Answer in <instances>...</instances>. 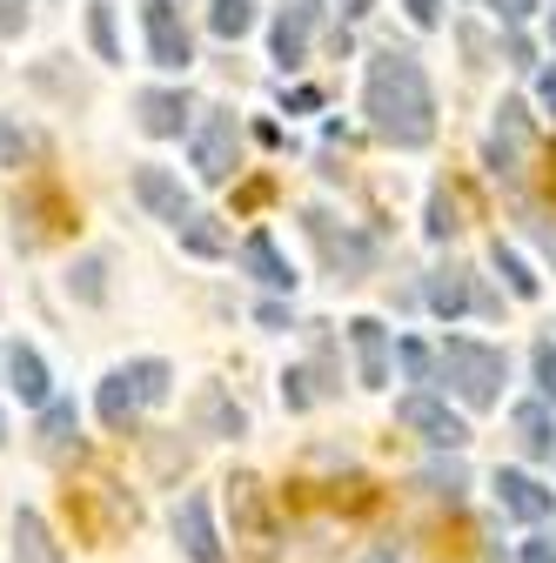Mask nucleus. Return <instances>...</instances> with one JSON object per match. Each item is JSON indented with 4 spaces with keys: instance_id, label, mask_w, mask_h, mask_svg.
<instances>
[{
    "instance_id": "f257e3e1",
    "label": "nucleus",
    "mask_w": 556,
    "mask_h": 563,
    "mask_svg": "<svg viewBox=\"0 0 556 563\" xmlns=\"http://www.w3.org/2000/svg\"><path fill=\"white\" fill-rule=\"evenodd\" d=\"M363 114L389 148H430L436 141V88L409 47H376L363 75Z\"/></svg>"
},
{
    "instance_id": "f03ea898",
    "label": "nucleus",
    "mask_w": 556,
    "mask_h": 563,
    "mask_svg": "<svg viewBox=\"0 0 556 563\" xmlns=\"http://www.w3.org/2000/svg\"><path fill=\"white\" fill-rule=\"evenodd\" d=\"M436 376L469 402V409H490L497 396H503V376H510V356L503 349H490V342H469V335H449L443 349H436Z\"/></svg>"
},
{
    "instance_id": "7ed1b4c3",
    "label": "nucleus",
    "mask_w": 556,
    "mask_h": 563,
    "mask_svg": "<svg viewBox=\"0 0 556 563\" xmlns=\"http://www.w3.org/2000/svg\"><path fill=\"white\" fill-rule=\"evenodd\" d=\"M168 389H175V369H168L162 356H142V363H127V369H114V376L101 383L94 409H101L108 430H134V416H142L148 402H162Z\"/></svg>"
},
{
    "instance_id": "20e7f679",
    "label": "nucleus",
    "mask_w": 556,
    "mask_h": 563,
    "mask_svg": "<svg viewBox=\"0 0 556 563\" xmlns=\"http://www.w3.org/2000/svg\"><path fill=\"white\" fill-rule=\"evenodd\" d=\"M396 422H402V430H415L430 450H463V443H469V422H463L443 396H430V389L402 396V402H396Z\"/></svg>"
},
{
    "instance_id": "39448f33",
    "label": "nucleus",
    "mask_w": 556,
    "mask_h": 563,
    "mask_svg": "<svg viewBox=\"0 0 556 563\" xmlns=\"http://www.w3.org/2000/svg\"><path fill=\"white\" fill-rule=\"evenodd\" d=\"M142 27H148V60L168 67V75H181V67L194 60V41L181 27V8L175 0H142Z\"/></svg>"
},
{
    "instance_id": "423d86ee",
    "label": "nucleus",
    "mask_w": 556,
    "mask_h": 563,
    "mask_svg": "<svg viewBox=\"0 0 556 563\" xmlns=\"http://www.w3.org/2000/svg\"><path fill=\"white\" fill-rule=\"evenodd\" d=\"M235 162H242V121L215 108L194 128V168H201V181H229Z\"/></svg>"
},
{
    "instance_id": "0eeeda50",
    "label": "nucleus",
    "mask_w": 556,
    "mask_h": 563,
    "mask_svg": "<svg viewBox=\"0 0 556 563\" xmlns=\"http://www.w3.org/2000/svg\"><path fill=\"white\" fill-rule=\"evenodd\" d=\"M134 201H142L155 222H168L175 235L194 222V201H188V188H181L168 168H134Z\"/></svg>"
},
{
    "instance_id": "6e6552de",
    "label": "nucleus",
    "mask_w": 556,
    "mask_h": 563,
    "mask_svg": "<svg viewBox=\"0 0 556 563\" xmlns=\"http://www.w3.org/2000/svg\"><path fill=\"white\" fill-rule=\"evenodd\" d=\"M175 543H181L188 563H229V550L215 537V510H208L201 489H194V497H181V510H175Z\"/></svg>"
},
{
    "instance_id": "1a4fd4ad",
    "label": "nucleus",
    "mask_w": 556,
    "mask_h": 563,
    "mask_svg": "<svg viewBox=\"0 0 556 563\" xmlns=\"http://www.w3.org/2000/svg\"><path fill=\"white\" fill-rule=\"evenodd\" d=\"M523 155H530V114H523V101H503L497 108V128H490V168L503 181H516L523 175Z\"/></svg>"
},
{
    "instance_id": "9d476101",
    "label": "nucleus",
    "mask_w": 556,
    "mask_h": 563,
    "mask_svg": "<svg viewBox=\"0 0 556 563\" xmlns=\"http://www.w3.org/2000/svg\"><path fill=\"white\" fill-rule=\"evenodd\" d=\"M302 222H309V235L322 242V255H329V268H335L342 282H356V275H363V268L376 262V249H369L363 235H349V229H342V235H335V222L322 216V208H309V216H302Z\"/></svg>"
},
{
    "instance_id": "9b49d317",
    "label": "nucleus",
    "mask_w": 556,
    "mask_h": 563,
    "mask_svg": "<svg viewBox=\"0 0 556 563\" xmlns=\"http://www.w3.org/2000/svg\"><path fill=\"white\" fill-rule=\"evenodd\" d=\"M60 222H67V201H60V195H47V188H41V195H34V188L14 195V242H21V249H41Z\"/></svg>"
},
{
    "instance_id": "f8f14e48",
    "label": "nucleus",
    "mask_w": 556,
    "mask_h": 563,
    "mask_svg": "<svg viewBox=\"0 0 556 563\" xmlns=\"http://www.w3.org/2000/svg\"><path fill=\"white\" fill-rule=\"evenodd\" d=\"M497 504H503V517H516V523H543V517L556 510V497H549L536 476H523V470H497Z\"/></svg>"
},
{
    "instance_id": "ddd939ff",
    "label": "nucleus",
    "mask_w": 556,
    "mask_h": 563,
    "mask_svg": "<svg viewBox=\"0 0 556 563\" xmlns=\"http://www.w3.org/2000/svg\"><path fill=\"white\" fill-rule=\"evenodd\" d=\"M349 342H356V376H363V389H382L389 383V329L376 316H356L349 322Z\"/></svg>"
},
{
    "instance_id": "4468645a",
    "label": "nucleus",
    "mask_w": 556,
    "mask_h": 563,
    "mask_svg": "<svg viewBox=\"0 0 556 563\" xmlns=\"http://www.w3.org/2000/svg\"><path fill=\"white\" fill-rule=\"evenodd\" d=\"M242 268L262 282V289H296V268H289V255L275 249V235L268 229H255L248 242H242Z\"/></svg>"
},
{
    "instance_id": "2eb2a0df",
    "label": "nucleus",
    "mask_w": 556,
    "mask_h": 563,
    "mask_svg": "<svg viewBox=\"0 0 556 563\" xmlns=\"http://www.w3.org/2000/svg\"><path fill=\"white\" fill-rule=\"evenodd\" d=\"M134 114H142V128L155 134V141H168V134H181L188 128V95H175V88H148V95H134Z\"/></svg>"
},
{
    "instance_id": "dca6fc26",
    "label": "nucleus",
    "mask_w": 556,
    "mask_h": 563,
    "mask_svg": "<svg viewBox=\"0 0 556 563\" xmlns=\"http://www.w3.org/2000/svg\"><path fill=\"white\" fill-rule=\"evenodd\" d=\"M8 389H14L21 402H34V409H47V402H54L41 349H27V342H14V349H8Z\"/></svg>"
},
{
    "instance_id": "f3484780",
    "label": "nucleus",
    "mask_w": 556,
    "mask_h": 563,
    "mask_svg": "<svg viewBox=\"0 0 556 563\" xmlns=\"http://www.w3.org/2000/svg\"><path fill=\"white\" fill-rule=\"evenodd\" d=\"M14 563H60V543L41 510H14Z\"/></svg>"
},
{
    "instance_id": "a211bd4d",
    "label": "nucleus",
    "mask_w": 556,
    "mask_h": 563,
    "mask_svg": "<svg viewBox=\"0 0 556 563\" xmlns=\"http://www.w3.org/2000/svg\"><path fill=\"white\" fill-rule=\"evenodd\" d=\"M75 437H81L75 402H47V409H41V450H47V456H67V450H75Z\"/></svg>"
},
{
    "instance_id": "6ab92c4d",
    "label": "nucleus",
    "mask_w": 556,
    "mask_h": 563,
    "mask_svg": "<svg viewBox=\"0 0 556 563\" xmlns=\"http://www.w3.org/2000/svg\"><path fill=\"white\" fill-rule=\"evenodd\" d=\"M516 443H523V456H556V422H549L543 402L516 409Z\"/></svg>"
},
{
    "instance_id": "aec40b11",
    "label": "nucleus",
    "mask_w": 556,
    "mask_h": 563,
    "mask_svg": "<svg viewBox=\"0 0 556 563\" xmlns=\"http://www.w3.org/2000/svg\"><path fill=\"white\" fill-rule=\"evenodd\" d=\"M309 14H282V21H275V34H268V47H275V60H282V67H302V54H309Z\"/></svg>"
},
{
    "instance_id": "412c9836",
    "label": "nucleus",
    "mask_w": 556,
    "mask_h": 563,
    "mask_svg": "<svg viewBox=\"0 0 556 563\" xmlns=\"http://www.w3.org/2000/svg\"><path fill=\"white\" fill-rule=\"evenodd\" d=\"M423 296H430L436 316H463V309H469V275H463V268H436Z\"/></svg>"
},
{
    "instance_id": "4be33fe9",
    "label": "nucleus",
    "mask_w": 556,
    "mask_h": 563,
    "mask_svg": "<svg viewBox=\"0 0 556 563\" xmlns=\"http://www.w3.org/2000/svg\"><path fill=\"white\" fill-rule=\"evenodd\" d=\"M208 27H215L222 41H242L255 27V0H215V8H208Z\"/></svg>"
},
{
    "instance_id": "5701e85b",
    "label": "nucleus",
    "mask_w": 556,
    "mask_h": 563,
    "mask_svg": "<svg viewBox=\"0 0 556 563\" xmlns=\"http://www.w3.org/2000/svg\"><path fill=\"white\" fill-rule=\"evenodd\" d=\"M490 262H497V275H503V282H510V296H523V302H530V296H536V289H543V282H536V275H530V262H523V255H516V249H503V242H497V249H490Z\"/></svg>"
},
{
    "instance_id": "b1692460",
    "label": "nucleus",
    "mask_w": 556,
    "mask_h": 563,
    "mask_svg": "<svg viewBox=\"0 0 556 563\" xmlns=\"http://www.w3.org/2000/svg\"><path fill=\"white\" fill-rule=\"evenodd\" d=\"M201 422H208L215 437H242V409H235L222 389H208V396H201Z\"/></svg>"
},
{
    "instance_id": "393cba45",
    "label": "nucleus",
    "mask_w": 556,
    "mask_h": 563,
    "mask_svg": "<svg viewBox=\"0 0 556 563\" xmlns=\"http://www.w3.org/2000/svg\"><path fill=\"white\" fill-rule=\"evenodd\" d=\"M88 41H94V54H101V60H121V41H114V8H108V0H94V8H88Z\"/></svg>"
},
{
    "instance_id": "a878e982",
    "label": "nucleus",
    "mask_w": 556,
    "mask_h": 563,
    "mask_svg": "<svg viewBox=\"0 0 556 563\" xmlns=\"http://www.w3.org/2000/svg\"><path fill=\"white\" fill-rule=\"evenodd\" d=\"M181 249H188V255H222V249H229V235L208 222V216H194V222L181 229Z\"/></svg>"
},
{
    "instance_id": "bb28decb",
    "label": "nucleus",
    "mask_w": 556,
    "mask_h": 563,
    "mask_svg": "<svg viewBox=\"0 0 556 563\" xmlns=\"http://www.w3.org/2000/svg\"><path fill=\"white\" fill-rule=\"evenodd\" d=\"M108 268H101V255H88V262H75V275H67V289H75L81 302H101L108 296V282H101Z\"/></svg>"
},
{
    "instance_id": "cd10ccee",
    "label": "nucleus",
    "mask_w": 556,
    "mask_h": 563,
    "mask_svg": "<svg viewBox=\"0 0 556 563\" xmlns=\"http://www.w3.org/2000/svg\"><path fill=\"white\" fill-rule=\"evenodd\" d=\"M27 155H41V141H34L27 128H14V121H0V162H8V168H21Z\"/></svg>"
},
{
    "instance_id": "c85d7f7f",
    "label": "nucleus",
    "mask_w": 556,
    "mask_h": 563,
    "mask_svg": "<svg viewBox=\"0 0 556 563\" xmlns=\"http://www.w3.org/2000/svg\"><path fill=\"white\" fill-rule=\"evenodd\" d=\"M463 483H469V476H463V463H456V456H449V463H430V470H423V489H436V497H449V504L463 497Z\"/></svg>"
},
{
    "instance_id": "c756f323",
    "label": "nucleus",
    "mask_w": 556,
    "mask_h": 563,
    "mask_svg": "<svg viewBox=\"0 0 556 563\" xmlns=\"http://www.w3.org/2000/svg\"><path fill=\"white\" fill-rule=\"evenodd\" d=\"M423 229H430V235H436V242H449V235H456V201H449V195H443V188H436V195H430V222H423Z\"/></svg>"
},
{
    "instance_id": "7c9ffc66",
    "label": "nucleus",
    "mask_w": 556,
    "mask_h": 563,
    "mask_svg": "<svg viewBox=\"0 0 556 563\" xmlns=\"http://www.w3.org/2000/svg\"><path fill=\"white\" fill-rule=\"evenodd\" d=\"M536 389H543V402H556V342H536Z\"/></svg>"
},
{
    "instance_id": "2f4dec72",
    "label": "nucleus",
    "mask_w": 556,
    "mask_h": 563,
    "mask_svg": "<svg viewBox=\"0 0 556 563\" xmlns=\"http://www.w3.org/2000/svg\"><path fill=\"white\" fill-rule=\"evenodd\" d=\"M396 356H402V369H409L415 383H430V369H436V356H430V349H423V342H396Z\"/></svg>"
},
{
    "instance_id": "473e14b6",
    "label": "nucleus",
    "mask_w": 556,
    "mask_h": 563,
    "mask_svg": "<svg viewBox=\"0 0 556 563\" xmlns=\"http://www.w3.org/2000/svg\"><path fill=\"white\" fill-rule=\"evenodd\" d=\"M282 402H289V409H309V402H315V389H309V376H302V369H289V376H282Z\"/></svg>"
},
{
    "instance_id": "72a5a7b5",
    "label": "nucleus",
    "mask_w": 556,
    "mask_h": 563,
    "mask_svg": "<svg viewBox=\"0 0 556 563\" xmlns=\"http://www.w3.org/2000/svg\"><path fill=\"white\" fill-rule=\"evenodd\" d=\"M27 27V0H0V41Z\"/></svg>"
},
{
    "instance_id": "f704fd0d",
    "label": "nucleus",
    "mask_w": 556,
    "mask_h": 563,
    "mask_svg": "<svg viewBox=\"0 0 556 563\" xmlns=\"http://www.w3.org/2000/svg\"><path fill=\"white\" fill-rule=\"evenodd\" d=\"M402 8H409L415 27H436V21H443V0H402Z\"/></svg>"
},
{
    "instance_id": "c9c22d12",
    "label": "nucleus",
    "mask_w": 556,
    "mask_h": 563,
    "mask_svg": "<svg viewBox=\"0 0 556 563\" xmlns=\"http://www.w3.org/2000/svg\"><path fill=\"white\" fill-rule=\"evenodd\" d=\"M490 8H497L510 27H516V21H530V14H536V0H490Z\"/></svg>"
},
{
    "instance_id": "e433bc0d",
    "label": "nucleus",
    "mask_w": 556,
    "mask_h": 563,
    "mask_svg": "<svg viewBox=\"0 0 556 563\" xmlns=\"http://www.w3.org/2000/svg\"><path fill=\"white\" fill-rule=\"evenodd\" d=\"M503 54H510V67H536V47H530L523 34H510V41H503Z\"/></svg>"
},
{
    "instance_id": "4c0bfd02",
    "label": "nucleus",
    "mask_w": 556,
    "mask_h": 563,
    "mask_svg": "<svg viewBox=\"0 0 556 563\" xmlns=\"http://www.w3.org/2000/svg\"><path fill=\"white\" fill-rule=\"evenodd\" d=\"M282 108H296V114H315V108H322V88H296V95H282Z\"/></svg>"
},
{
    "instance_id": "58836bf2",
    "label": "nucleus",
    "mask_w": 556,
    "mask_h": 563,
    "mask_svg": "<svg viewBox=\"0 0 556 563\" xmlns=\"http://www.w3.org/2000/svg\"><path fill=\"white\" fill-rule=\"evenodd\" d=\"M516 563H556V543H549V537H530V543H523V556H516Z\"/></svg>"
},
{
    "instance_id": "ea45409f",
    "label": "nucleus",
    "mask_w": 556,
    "mask_h": 563,
    "mask_svg": "<svg viewBox=\"0 0 556 563\" xmlns=\"http://www.w3.org/2000/svg\"><path fill=\"white\" fill-rule=\"evenodd\" d=\"M255 322H262V329H289V309H282V302H262Z\"/></svg>"
},
{
    "instance_id": "a19ab883",
    "label": "nucleus",
    "mask_w": 556,
    "mask_h": 563,
    "mask_svg": "<svg viewBox=\"0 0 556 563\" xmlns=\"http://www.w3.org/2000/svg\"><path fill=\"white\" fill-rule=\"evenodd\" d=\"M536 95H543V108L556 114V67H543V81H536Z\"/></svg>"
},
{
    "instance_id": "79ce46f5",
    "label": "nucleus",
    "mask_w": 556,
    "mask_h": 563,
    "mask_svg": "<svg viewBox=\"0 0 556 563\" xmlns=\"http://www.w3.org/2000/svg\"><path fill=\"white\" fill-rule=\"evenodd\" d=\"M335 8H342V27H349V21H363V14H369V0H335Z\"/></svg>"
},
{
    "instance_id": "37998d69",
    "label": "nucleus",
    "mask_w": 556,
    "mask_h": 563,
    "mask_svg": "<svg viewBox=\"0 0 556 563\" xmlns=\"http://www.w3.org/2000/svg\"><path fill=\"white\" fill-rule=\"evenodd\" d=\"M536 242H543V249L556 255V229H549V222H536Z\"/></svg>"
},
{
    "instance_id": "c03bdc74",
    "label": "nucleus",
    "mask_w": 556,
    "mask_h": 563,
    "mask_svg": "<svg viewBox=\"0 0 556 563\" xmlns=\"http://www.w3.org/2000/svg\"><path fill=\"white\" fill-rule=\"evenodd\" d=\"M549 195H556V148H549Z\"/></svg>"
},
{
    "instance_id": "a18cd8bd",
    "label": "nucleus",
    "mask_w": 556,
    "mask_h": 563,
    "mask_svg": "<svg viewBox=\"0 0 556 563\" xmlns=\"http://www.w3.org/2000/svg\"><path fill=\"white\" fill-rule=\"evenodd\" d=\"M0 443H8V416H0Z\"/></svg>"
},
{
    "instance_id": "49530a36",
    "label": "nucleus",
    "mask_w": 556,
    "mask_h": 563,
    "mask_svg": "<svg viewBox=\"0 0 556 563\" xmlns=\"http://www.w3.org/2000/svg\"><path fill=\"white\" fill-rule=\"evenodd\" d=\"M549 41H556V14H549Z\"/></svg>"
},
{
    "instance_id": "de8ad7c7",
    "label": "nucleus",
    "mask_w": 556,
    "mask_h": 563,
    "mask_svg": "<svg viewBox=\"0 0 556 563\" xmlns=\"http://www.w3.org/2000/svg\"><path fill=\"white\" fill-rule=\"evenodd\" d=\"M376 563H382V556H376Z\"/></svg>"
}]
</instances>
